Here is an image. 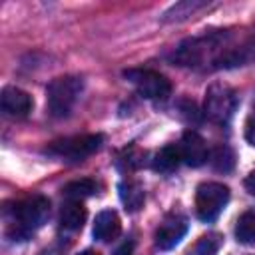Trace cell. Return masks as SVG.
<instances>
[{
  "mask_svg": "<svg viewBox=\"0 0 255 255\" xmlns=\"http://www.w3.org/2000/svg\"><path fill=\"white\" fill-rule=\"evenodd\" d=\"M231 52L227 32H205L183 40L171 54V62L181 68L219 70L223 58Z\"/></svg>",
  "mask_w": 255,
  "mask_h": 255,
  "instance_id": "cell-1",
  "label": "cell"
},
{
  "mask_svg": "<svg viewBox=\"0 0 255 255\" xmlns=\"http://www.w3.org/2000/svg\"><path fill=\"white\" fill-rule=\"evenodd\" d=\"M50 217V201L44 195H32L14 207L12 229L14 237L26 239L30 233L40 229Z\"/></svg>",
  "mask_w": 255,
  "mask_h": 255,
  "instance_id": "cell-2",
  "label": "cell"
},
{
  "mask_svg": "<svg viewBox=\"0 0 255 255\" xmlns=\"http://www.w3.org/2000/svg\"><path fill=\"white\" fill-rule=\"evenodd\" d=\"M84 90V80L78 76H62L56 78L46 90V106L50 116L66 118L74 110L80 94Z\"/></svg>",
  "mask_w": 255,
  "mask_h": 255,
  "instance_id": "cell-3",
  "label": "cell"
},
{
  "mask_svg": "<svg viewBox=\"0 0 255 255\" xmlns=\"http://www.w3.org/2000/svg\"><path fill=\"white\" fill-rule=\"evenodd\" d=\"M237 110V94L233 92L231 86L227 84H211L205 92V102H203V114L213 122V124H227Z\"/></svg>",
  "mask_w": 255,
  "mask_h": 255,
  "instance_id": "cell-4",
  "label": "cell"
},
{
  "mask_svg": "<svg viewBox=\"0 0 255 255\" xmlns=\"http://www.w3.org/2000/svg\"><path fill=\"white\" fill-rule=\"evenodd\" d=\"M104 141L102 133H84V135H72L64 139H56L46 147V153L66 159V161H82L84 157L92 155L100 149Z\"/></svg>",
  "mask_w": 255,
  "mask_h": 255,
  "instance_id": "cell-5",
  "label": "cell"
},
{
  "mask_svg": "<svg viewBox=\"0 0 255 255\" xmlns=\"http://www.w3.org/2000/svg\"><path fill=\"white\" fill-rule=\"evenodd\" d=\"M229 201V187L219 181H205L195 191V213L201 221L211 223L219 217Z\"/></svg>",
  "mask_w": 255,
  "mask_h": 255,
  "instance_id": "cell-6",
  "label": "cell"
},
{
  "mask_svg": "<svg viewBox=\"0 0 255 255\" xmlns=\"http://www.w3.org/2000/svg\"><path fill=\"white\" fill-rule=\"evenodd\" d=\"M124 76L135 86L137 94L143 96L145 100H167L171 94V84L169 80L155 72V70H147V68H137V70H126Z\"/></svg>",
  "mask_w": 255,
  "mask_h": 255,
  "instance_id": "cell-7",
  "label": "cell"
},
{
  "mask_svg": "<svg viewBox=\"0 0 255 255\" xmlns=\"http://www.w3.org/2000/svg\"><path fill=\"white\" fill-rule=\"evenodd\" d=\"M185 233H187V217L175 211L167 213L155 229V235H153L155 247L161 251H169L183 239Z\"/></svg>",
  "mask_w": 255,
  "mask_h": 255,
  "instance_id": "cell-8",
  "label": "cell"
},
{
  "mask_svg": "<svg viewBox=\"0 0 255 255\" xmlns=\"http://www.w3.org/2000/svg\"><path fill=\"white\" fill-rule=\"evenodd\" d=\"M179 151H181V161H185L191 167H199L209 159V149L205 139L193 129H187L183 133L179 141Z\"/></svg>",
  "mask_w": 255,
  "mask_h": 255,
  "instance_id": "cell-9",
  "label": "cell"
},
{
  "mask_svg": "<svg viewBox=\"0 0 255 255\" xmlns=\"http://www.w3.org/2000/svg\"><path fill=\"white\" fill-rule=\"evenodd\" d=\"M0 104H2V110L6 116H12V118H26L30 112H32V106H34V100L28 92L16 88V86H6L2 90V96H0Z\"/></svg>",
  "mask_w": 255,
  "mask_h": 255,
  "instance_id": "cell-10",
  "label": "cell"
},
{
  "mask_svg": "<svg viewBox=\"0 0 255 255\" xmlns=\"http://www.w3.org/2000/svg\"><path fill=\"white\" fill-rule=\"evenodd\" d=\"M120 233H122V221H120V215L114 209H104L96 215L94 229H92L94 239H98L102 243H108V241H114Z\"/></svg>",
  "mask_w": 255,
  "mask_h": 255,
  "instance_id": "cell-11",
  "label": "cell"
},
{
  "mask_svg": "<svg viewBox=\"0 0 255 255\" xmlns=\"http://www.w3.org/2000/svg\"><path fill=\"white\" fill-rule=\"evenodd\" d=\"M88 211L80 199H68L60 209V227L64 231H80L86 223Z\"/></svg>",
  "mask_w": 255,
  "mask_h": 255,
  "instance_id": "cell-12",
  "label": "cell"
},
{
  "mask_svg": "<svg viewBox=\"0 0 255 255\" xmlns=\"http://www.w3.org/2000/svg\"><path fill=\"white\" fill-rule=\"evenodd\" d=\"M181 163V151L179 145H163L151 159V167L159 173H173Z\"/></svg>",
  "mask_w": 255,
  "mask_h": 255,
  "instance_id": "cell-13",
  "label": "cell"
},
{
  "mask_svg": "<svg viewBox=\"0 0 255 255\" xmlns=\"http://www.w3.org/2000/svg\"><path fill=\"white\" fill-rule=\"evenodd\" d=\"M209 4L207 2H197V0H183V2H177L173 4L169 10H165L163 14V22H183L187 18H193L197 12L201 10H207Z\"/></svg>",
  "mask_w": 255,
  "mask_h": 255,
  "instance_id": "cell-14",
  "label": "cell"
},
{
  "mask_svg": "<svg viewBox=\"0 0 255 255\" xmlns=\"http://www.w3.org/2000/svg\"><path fill=\"white\" fill-rule=\"evenodd\" d=\"M120 199H122V203L126 205L128 211H137L143 205V199H145L143 187L137 181H131V179L122 181L120 183Z\"/></svg>",
  "mask_w": 255,
  "mask_h": 255,
  "instance_id": "cell-15",
  "label": "cell"
},
{
  "mask_svg": "<svg viewBox=\"0 0 255 255\" xmlns=\"http://www.w3.org/2000/svg\"><path fill=\"white\" fill-rule=\"evenodd\" d=\"M235 237L243 245L255 243V211H245L235 223Z\"/></svg>",
  "mask_w": 255,
  "mask_h": 255,
  "instance_id": "cell-16",
  "label": "cell"
},
{
  "mask_svg": "<svg viewBox=\"0 0 255 255\" xmlns=\"http://www.w3.org/2000/svg\"><path fill=\"white\" fill-rule=\"evenodd\" d=\"M62 191H64V195L68 199H80L82 201L84 197H90V195H94L98 191V183L94 179L84 177V179H76V181L66 183Z\"/></svg>",
  "mask_w": 255,
  "mask_h": 255,
  "instance_id": "cell-17",
  "label": "cell"
},
{
  "mask_svg": "<svg viewBox=\"0 0 255 255\" xmlns=\"http://www.w3.org/2000/svg\"><path fill=\"white\" fill-rule=\"evenodd\" d=\"M221 245H223V235L211 231V233H207V235L197 239V243L193 245L189 255H217Z\"/></svg>",
  "mask_w": 255,
  "mask_h": 255,
  "instance_id": "cell-18",
  "label": "cell"
},
{
  "mask_svg": "<svg viewBox=\"0 0 255 255\" xmlns=\"http://www.w3.org/2000/svg\"><path fill=\"white\" fill-rule=\"evenodd\" d=\"M209 161H211L213 169L227 173V171H231L233 165H235V153H233V149L227 147V145H217V147L209 153Z\"/></svg>",
  "mask_w": 255,
  "mask_h": 255,
  "instance_id": "cell-19",
  "label": "cell"
},
{
  "mask_svg": "<svg viewBox=\"0 0 255 255\" xmlns=\"http://www.w3.org/2000/svg\"><path fill=\"white\" fill-rule=\"evenodd\" d=\"M245 139L255 147V108L251 110V114L247 118V124H245Z\"/></svg>",
  "mask_w": 255,
  "mask_h": 255,
  "instance_id": "cell-20",
  "label": "cell"
},
{
  "mask_svg": "<svg viewBox=\"0 0 255 255\" xmlns=\"http://www.w3.org/2000/svg\"><path fill=\"white\" fill-rule=\"evenodd\" d=\"M116 255H133V241H126L118 247Z\"/></svg>",
  "mask_w": 255,
  "mask_h": 255,
  "instance_id": "cell-21",
  "label": "cell"
},
{
  "mask_svg": "<svg viewBox=\"0 0 255 255\" xmlns=\"http://www.w3.org/2000/svg\"><path fill=\"white\" fill-rule=\"evenodd\" d=\"M245 189H247L251 195H255V169L245 177Z\"/></svg>",
  "mask_w": 255,
  "mask_h": 255,
  "instance_id": "cell-22",
  "label": "cell"
},
{
  "mask_svg": "<svg viewBox=\"0 0 255 255\" xmlns=\"http://www.w3.org/2000/svg\"><path fill=\"white\" fill-rule=\"evenodd\" d=\"M78 255H100V253L94 251V249H86V251H82V253H78Z\"/></svg>",
  "mask_w": 255,
  "mask_h": 255,
  "instance_id": "cell-23",
  "label": "cell"
}]
</instances>
